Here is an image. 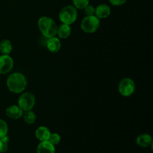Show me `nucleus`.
Listing matches in <instances>:
<instances>
[{
  "label": "nucleus",
  "mask_w": 153,
  "mask_h": 153,
  "mask_svg": "<svg viewBox=\"0 0 153 153\" xmlns=\"http://www.w3.org/2000/svg\"><path fill=\"white\" fill-rule=\"evenodd\" d=\"M9 137L6 135L5 137L0 138V153H4L8 149Z\"/></svg>",
  "instance_id": "obj_17"
},
{
  "label": "nucleus",
  "mask_w": 153,
  "mask_h": 153,
  "mask_svg": "<svg viewBox=\"0 0 153 153\" xmlns=\"http://www.w3.org/2000/svg\"><path fill=\"white\" fill-rule=\"evenodd\" d=\"M90 0H73V6L76 9H84L89 4Z\"/></svg>",
  "instance_id": "obj_18"
},
{
  "label": "nucleus",
  "mask_w": 153,
  "mask_h": 153,
  "mask_svg": "<svg viewBox=\"0 0 153 153\" xmlns=\"http://www.w3.org/2000/svg\"><path fill=\"white\" fill-rule=\"evenodd\" d=\"M111 14V7L108 4H101L95 7V16L99 19H105Z\"/></svg>",
  "instance_id": "obj_10"
},
{
  "label": "nucleus",
  "mask_w": 153,
  "mask_h": 153,
  "mask_svg": "<svg viewBox=\"0 0 153 153\" xmlns=\"http://www.w3.org/2000/svg\"><path fill=\"white\" fill-rule=\"evenodd\" d=\"M77 9L73 5H67L63 7L59 13L61 22L67 25H71L77 19Z\"/></svg>",
  "instance_id": "obj_3"
},
{
  "label": "nucleus",
  "mask_w": 153,
  "mask_h": 153,
  "mask_svg": "<svg viewBox=\"0 0 153 153\" xmlns=\"http://www.w3.org/2000/svg\"><path fill=\"white\" fill-rule=\"evenodd\" d=\"M35 105V97L31 93L26 92L20 95L18 100V106L23 111H30Z\"/></svg>",
  "instance_id": "obj_5"
},
{
  "label": "nucleus",
  "mask_w": 153,
  "mask_h": 153,
  "mask_svg": "<svg viewBox=\"0 0 153 153\" xmlns=\"http://www.w3.org/2000/svg\"><path fill=\"white\" fill-rule=\"evenodd\" d=\"M5 113L9 118H11L13 120H18L22 117V114H23V111L18 105H13L6 109Z\"/></svg>",
  "instance_id": "obj_8"
},
{
  "label": "nucleus",
  "mask_w": 153,
  "mask_h": 153,
  "mask_svg": "<svg viewBox=\"0 0 153 153\" xmlns=\"http://www.w3.org/2000/svg\"><path fill=\"white\" fill-rule=\"evenodd\" d=\"M136 143L139 146L143 148H146L152 145V136L149 134H140L137 137Z\"/></svg>",
  "instance_id": "obj_12"
},
{
  "label": "nucleus",
  "mask_w": 153,
  "mask_h": 153,
  "mask_svg": "<svg viewBox=\"0 0 153 153\" xmlns=\"http://www.w3.org/2000/svg\"><path fill=\"white\" fill-rule=\"evenodd\" d=\"M71 28H70V25L62 23L58 28L57 34H58V37L60 38L66 39L68 37H70V35L71 34Z\"/></svg>",
  "instance_id": "obj_14"
},
{
  "label": "nucleus",
  "mask_w": 153,
  "mask_h": 153,
  "mask_svg": "<svg viewBox=\"0 0 153 153\" xmlns=\"http://www.w3.org/2000/svg\"><path fill=\"white\" fill-rule=\"evenodd\" d=\"M7 86L9 91L14 94H20L27 86V80L23 74L15 73L10 75L7 79Z\"/></svg>",
  "instance_id": "obj_1"
},
{
  "label": "nucleus",
  "mask_w": 153,
  "mask_h": 153,
  "mask_svg": "<svg viewBox=\"0 0 153 153\" xmlns=\"http://www.w3.org/2000/svg\"><path fill=\"white\" fill-rule=\"evenodd\" d=\"M51 131L46 126H40L36 129L35 136L40 141H46L49 138Z\"/></svg>",
  "instance_id": "obj_13"
},
{
  "label": "nucleus",
  "mask_w": 153,
  "mask_h": 153,
  "mask_svg": "<svg viewBox=\"0 0 153 153\" xmlns=\"http://www.w3.org/2000/svg\"><path fill=\"white\" fill-rule=\"evenodd\" d=\"M38 28L44 37H55L57 34L58 26L53 19L49 16H41L37 21Z\"/></svg>",
  "instance_id": "obj_2"
},
{
  "label": "nucleus",
  "mask_w": 153,
  "mask_h": 153,
  "mask_svg": "<svg viewBox=\"0 0 153 153\" xmlns=\"http://www.w3.org/2000/svg\"><path fill=\"white\" fill-rule=\"evenodd\" d=\"M22 117H23L24 121L25 123L28 124V125H31L34 123L36 120V115L34 112L31 110L26 111H23V114H22Z\"/></svg>",
  "instance_id": "obj_16"
},
{
  "label": "nucleus",
  "mask_w": 153,
  "mask_h": 153,
  "mask_svg": "<svg viewBox=\"0 0 153 153\" xmlns=\"http://www.w3.org/2000/svg\"><path fill=\"white\" fill-rule=\"evenodd\" d=\"M13 67V61L9 55L0 56V74H7Z\"/></svg>",
  "instance_id": "obj_7"
},
{
  "label": "nucleus",
  "mask_w": 153,
  "mask_h": 153,
  "mask_svg": "<svg viewBox=\"0 0 153 153\" xmlns=\"http://www.w3.org/2000/svg\"><path fill=\"white\" fill-rule=\"evenodd\" d=\"M37 153H55V148L49 140L40 141L37 147Z\"/></svg>",
  "instance_id": "obj_11"
},
{
  "label": "nucleus",
  "mask_w": 153,
  "mask_h": 153,
  "mask_svg": "<svg viewBox=\"0 0 153 153\" xmlns=\"http://www.w3.org/2000/svg\"><path fill=\"white\" fill-rule=\"evenodd\" d=\"M100 25V21L95 15L86 16L82 21L81 28L86 33H94Z\"/></svg>",
  "instance_id": "obj_4"
},
{
  "label": "nucleus",
  "mask_w": 153,
  "mask_h": 153,
  "mask_svg": "<svg viewBox=\"0 0 153 153\" xmlns=\"http://www.w3.org/2000/svg\"><path fill=\"white\" fill-rule=\"evenodd\" d=\"M61 41L55 36V37H49L46 40V47H47L48 50L50 52H52V53L58 52L61 49Z\"/></svg>",
  "instance_id": "obj_9"
},
{
  "label": "nucleus",
  "mask_w": 153,
  "mask_h": 153,
  "mask_svg": "<svg viewBox=\"0 0 153 153\" xmlns=\"http://www.w3.org/2000/svg\"><path fill=\"white\" fill-rule=\"evenodd\" d=\"M118 90L120 94L123 97H130L135 91V84L132 79L125 78L120 82Z\"/></svg>",
  "instance_id": "obj_6"
},
{
  "label": "nucleus",
  "mask_w": 153,
  "mask_h": 153,
  "mask_svg": "<svg viewBox=\"0 0 153 153\" xmlns=\"http://www.w3.org/2000/svg\"><path fill=\"white\" fill-rule=\"evenodd\" d=\"M126 1V0H109L110 4L114 6H120L124 4Z\"/></svg>",
  "instance_id": "obj_22"
},
{
  "label": "nucleus",
  "mask_w": 153,
  "mask_h": 153,
  "mask_svg": "<svg viewBox=\"0 0 153 153\" xmlns=\"http://www.w3.org/2000/svg\"><path fill=\"white\" fill-rule=\"evenodd\" d=\"M85 10V13L86 16H94L95 15V7L93 5H90L88 4L87 7L84 8Z\"/></svg>",
  "instance_id": "obj_21"
},
{
  "label": "nucleus",
  "mask_w": 153,
  "mask_h": 153,
  "mask_svg": "<svg viewBox=\"0 0 153 153\" xmlns=\"http://www.w3.org/2000/svg\"><path fill=\"white\" fill-rule=\"evenodd\" d=\"M12 43L8 40H2L0 42V52L2 55H9L11 52Z\"/></svg>",
  "instance_id": "obj_15"
},
{
  "label": "nucleus",
  "mask_w": 153,
  "mask_h": 153,
  "mask_svg": "<svg viewBox=\"0 0 153 153\" xmlns=\"http://www.w3.org/2000/svg\"><path fill=\"white\" fill-rule=\"evenodd\" d=\"M49 142H50L52 144H53L54 146H56V145L59 144V143L61 142V136L58 134V133H51L50 136H49Z\"/></svg>",
  "instance_id": "obj_20"
},
{
  "label": "nucleus",
  "mask_w": 153,
  "mask_h": 153,
  "mask_svg": "<svg viewBox=\"0 0 153 153\" xmlns=\"http://www.w3.org/2000/svg\"><path fill=\"white\" fill-rule=\"evenodd\" d=\"M7 131H8L7 124L6 123L5 121L0 119V138H2L7 135Z\"/></svg>",
  "instance_id": "obj_19"
}]
</instances>
